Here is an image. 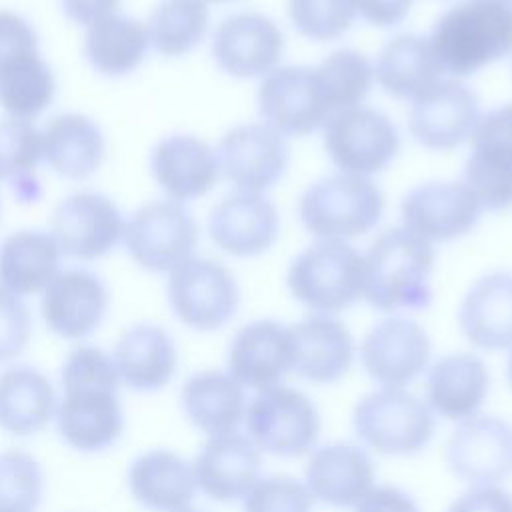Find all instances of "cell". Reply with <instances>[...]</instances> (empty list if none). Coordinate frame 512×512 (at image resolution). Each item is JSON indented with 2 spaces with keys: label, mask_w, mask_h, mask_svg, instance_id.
<instances>
[{
  "label": "cell",
  "mask_w": 512,
  "mask_h": 512,
  "mask_svg": "<svg viewBox=\"0 0 512 512\" xmlns=\"http://www.w3.org/2000/svg\"><path fill=\"white\" fill-rule=\"evenodd\" d=\"M60 384L62 398L54 414L60 438L86 454L112 448L124 430L112 356L96 346L74 348L62 364Z\"/></svg>",
  "instance_id": "1"
},
{
  "label": "cell",
  "mask_w": 512,
  "mask_h": 512,
  "mask_svg": "<svg viewBox=\"0 0 512 512\" xmlns=\"http://www.w3.org/2000/svg\"><path fill=\"white\" fill-rule=\"evenodd\" d=\"M434 258L432 244L408 228L384 230L362 256V298L384 312L426 308Z\"/></svg>",
  "instance_id": "2"
},
{
  "label": "cell",
  "mask_w": 512,
  "mask_h": 512,
  "mask_svg": "<svg viewBox=\"0 0 512 512\" xmlns=\"http://www.w3.org/2000/svg\"><path fill=\"white\" fill-rule=\"evenodd\" d=\"M442 72L468 76L512 52V6L468 0L444 12L428 38Z\"/></svg>",
  "instance_id": "3"
},
{
  "label": "cell",
  "mask_w": 512,
  "mask_h": 512,
  "mask_svg": "<svg viewBox=\"0 0 512 512\" xmlns=\"http://www.w3.org/2000/svg\"><path fill=\"white\" fill-rule=\"evenodd\" d=\"M300 220L320 240H348L370 232L384 212L382 190L364 176H326L302 194Z\"/></svg>",
  "instance_id": "4"
},
{
  "label": "cell",
  "mask_w": 512,
  "mask_h": 512,
  "mask_svg": "<svg viewBox=\"0 0 512 512\" xmlns=\"http://www.w3.org/2000/svg\"><path fill=\"white\" fill-rule=\"evenodd\" d=\"M288 288L304 306L334 314L362 296V256L338 240H320L300 252L288 268Z\"/></svg>",
  "instance_id": "5"
},
{
  "label": "cell",
  "mask_w": 512,
  "mask_h": 512,
  "mask_svg": "<svg viewBox=\"0 0 512 512\" xmlns=\"http://www.w3.org/2000/svg\"><path fill=\"white\" fill-rule=\"evenodd\" d=\"M352 424L364 444L388 456L424 450L436 428L430 406L402 388H382L360 398Z\"/></svg>",
  "instance_id": "6"
},
{
  "label": "cell",
  "mask_w": 512,
  "mask_h": 512,
  "mask_svg": "<svg viewBox=\"0 0 512 512\" xmlns=\"http://www.w3.org/2000/svg\"><path fill=\"white\" fill-rule=\"evenodd\" d=\"M248 438L258 450L294 458L306 454L318 440L320 414L300 390L276 384L260 390L248 404Z\"/></svg>",
  "instance_id": "7"
},
{
  "label": "cell",
  "mask_w": 512,
  "mask_h": 512,
  "mask_svg": "<svg viewBox=\"0 0 512 512\" xmlns=\"http://www.w3.org/2000/svg\"><path fill=\"white\" fill-rule=\"evenodd\" d=\"M130 258L150 272H172L192 258L198 224L176 200H152L132 212L124 228Z\"/></svg>",
  "instance_id": "8"
},
{
  "label": "cell",
  "mask_w": 512,
  "mask_h": 512,
  "mask_svg": "<svg viewBox=\"0 0 512 512\" xmlns=\"http://www.w3.org/2000/svg\"><path fill=\"white\" fill-rule=\"evenodd\" d=\"M324 148L344 174L368 178L394 160L400 148V134L384 112L352 106L326 120Z\"/></svg>",
  "instance_id": "9"
},
{
  "label": "cell",
  "mask_w": 512,
  "mask_h": 512,
  "mask_svg": "<svg viewBox=\"0 0 512 512\" xmlns=\"http://www.w3.org/2000/svg\"><path fill=\"white\" fill-rule=\"evenodd\" d=\"M166 294L174 316L200 332L222 328L240 304V290L232 272L208 258H190L172 270Z\"/></svg>",
  "instance_id": "10"
},
{
  "label": "cell",
  "mask_w": 512,
  "mask_h": 512,
  "mask_svg": "<svg viewBox=\"0 0 512 512\" xmlns=\"http://www.w3.org/2000/svg\"><path fill=\"white\" fill-rule=\"evenodd\" d=\"M126 220L112 198L82 190L58 202L52 214V236L68 258L90 262L106 256L124 238Z\"/></svg>",
  "instance_id": "11"
},
{
  "label": "cell",
  "mask_w": 512,
  "mask_h": 512,
  "mask_svg": "<svg viewBox=\"0 0 512 512\" xmlns=\"http://www.w3.org/2000/svg\"><path fill=\"white\" fill-rule=\"evenodd\" d=\"M216 156L222 176L238 192L260 194L282 178L290 148L282 132L266 122H252L228 130Z\"/></svg>",
  "instance_id": "12"
},
{
  "label": "cell",
  "mask_w": 512,
  "mask_h": 512,
  "mask_svg": "<svg viewBox=\"0 0 512 512\" xmlns=\"http://www.w3.org/2000/svg\"><path fill=\"white\" fill-rule=\"evenodd\" d=\"M472 150L464 166V184L482 208L512 206V104L480 116L472 132Z\"/></svg>",
  "instance_id": "13"
},
{
  "label": "cell",
  "mask_w": 512,
  "mask_h": 512,
  "mask_svg": "<svg viewBox=\"0 0 512 512\" xmlns=\"http://www.w3.org/2000/svg\"><path fill=\"white\" fill-rule=\"evenodd\" d=\"M480 120L476 94L458 80H438L412 100L408 128L430 150H454L468 140Z\"/></svg>",
  "instance_id": "14"
},
{
  "label": "cell",
  "mask_w": 512,
  "mask_h": 512,
  "mask_svg": "<svg viewBox=\"0 0 512 512\" xmlns=\"http://www.w3.org/2000/svg\"><path fill=\"white\" fill-rule=\"evenodd\" d=\"M450 472L472 486H494L512 474V424L496 416L464 420L446 444Z\"/></svg>",
  "instance_id": "15"
},
{
  "label": "cell",
  "mask_w": 512,
  "mask_h": 512,
  "mask_svg": "<svg viewBox=\"0 0 512 512\" xmlns=\"http://www.w3.org/2000/svg\"><path fill=\"white\" fill-rule=\"evenodd\" d=\"M366 374L384 388H402L416 380L430 360L426 330L402 316H392L368 330L360 344Z\"/></svg>",
  "instance_id": "16"
},
{
  "label": "cell",
  "mask_w": 512,
  "mask_h": 512,
  "mask_svg": "<svg viewBox=\"0 0 512 512\" xmlns=\"http://www.w3.org/2000/svg\"><path fill=\"white\" fill-rule=\"evenodd\" d=\"M108 302V288L98 274L86 268H68L42 290L40 314L56 336L82 340L100 328Z\"/></svg>",
  "instance_id": "17"
},
{
  "label": "cell",
  "mask_w": 512,
  "mask_h": 512,
  "mask_svg": "<svg viewBox=\"0 0 512 512\" xmlns=\"http://www.w3.org/2000/svg\"><path fill=\"white\" fill-rule=\"evenodd\" d=\"M482 210L480 200L464 182L416 186L400 204L404 228L428 242H448L468 234Z\"/></svg>",
  "instance_id": "18"
},
{
  "label": "cell",
  "mask_w": 512,
  "mask_h": 512,
  "mask_svg": "<svg viewBox=\"0 0 512 512\" xmlns=\"http://www.w3.org/2000/svg\"><path fill=\"white\" fill-rule=\"evenodd\" d=\"M258 110L266 124L292 136H306L330 118L314 68L308 66H282L268 72L258 88Z\"/></svg>",
  "instance_id": "19"
},
{
  "label": "cell",
  "mask_w": 512,
  "mask_h": 512,
  "mask_svg": "<svg viewBox=\"0 0 512 512\" xmlns=\"http://www.w3.org/2000/svg\"><path fill=\"white\" fill-rule=\"evenodd\" d=\"M284 54V36L276 22L258 12L224 18L212 36V56L220 70L236 78L272 72Z\"/></svg>",
  "instance_id": "20"
},
{
  "label": "cell",
  "mask_w": 512,
  "mask_h": 512,
  "mask_svg": "<svg viewBox=\"0 0 512 512\" xmlns=\"http://www.w3.org/2000/svg\"><path fill=\"white\" fill-rule=\"evenodd\" d=\"M208 234L226 254L238 258L258 256L274 246L280 234L276 206L250 192L222 198L208 216Z\"/></svg>",
  "instance_id": "21"
},
{
  "label": "cell",
  "mask_w": 512,
  "mask_h": 512,
  "mask_svg": "<svg viewBox=\"0 0 512 512\" xmlns=\"http://www.w3.org/2000/svg\"><path fill=\"white\" fill-rule=\"evenodd\" d=\"M196 488L218 502L244 498L258 482L260 450L240 432L210 436L192 462Z\"/></svg>",
  "instance_id": "22"
},
{
  "label": "cell",
  "mask_w": 512,
  "mask_h": 512,
  "mask_svg": "<svg viewBox=\"0 0 512 512\" xmlns=\"http://www.w3.org/2000/svg\"><path fill=\"white\" fill-rule=\"evenodd\" d=\"M288 350L292 372L316 384H330L348 372L354 342L340 320L312 314L288 326Z\"/></svg>",
  "instance_id": "23"
},
{
  "label": "cell",
  "mask_w": 512,
  "mask_h": 512,
  "mask_svg": "<svg viewBox=\"0 0 512 512\" xmlns=\"http://www.w3.org/2000/svg\"><path fill=\"white\" fill-rule=\"evenodd\" d=\"M150 172L170 200L188 202L214 188L220 164L208 142L192 134H170L152 148Z\"/></svg>",
  "instance_id": "24"
},
{
  "label": "cell",
  "mask_w": 512,
  "mask_h": 512,
  "mask_svg": "<svg viewBox=\"0 0 512 512\" xmlns=\"http://www.w3.org/2000/svg\"><path fill=\"white\" fill-rule=\"evenodd\" d=\"M290 370L288 328L276 320L242 326L228 348V374L244 388L266 390Z\"/></svg>",
  "instance_id": "25"
},
{
  "label": "cell",
  "mask_w": 512,
  "mask_h": 512,
  "mask_svg": "<svg viewBox=\"0 0 512 512\" xmlns=\"http://www.w3.org/2000/svg\"><path fill=\"white\" fill-rule=\"evenodd\" d=\"M374 464L370 456L356 444L332 442L312 452L306 466V488L312 498L346 508L372 488Z\"/></svg>",
  "instance_id": "26"
},
{
  "label": "cell",
  "mask_w": 512,
  "mask_h": 512,
  "mask_svg": "<svg viewBox=\"0 0 512 512\" xmlns=\"http://www.w3.org/2000/svg\"><path fill=\"white\" fill-rule=\"evenodd\" d=\"M112 360L122 384L136 392L164 388L178 364L172 336L158 324L140 322L118 338Z\"/></svg>",
  "instance_id": "27"
},
{
  "label": "cell",
  "mask_w": 512,
  "mask_h": 512,
  "mask_svg": "<svg viewBox=\"0 0 512 512\" xmlns=\"http://www.w3.org/2000/svg\"><path fill=\"white\" fill-rule=\"evenodd\" d=\"M132 498L150 512H182L196 492L192 466L172 450H148L128 468Z\"/></svg>",
  "instance_id": "28"
},
{
  "label": "cell",
  "mask_w": 512,
  "mask_h": 512,
  "mask_svg": "<svg viewBox=\"0 0 512 512\" xmlns=\"http://www.w3.org/2000/svg\"><path fill=\"white\" fill-rule=\"evenodd\" d=\"M458 322L462 334L482 350L512 348V274L478 278L460 304Z\"/></svg>",
  "instance_id": "29"
},
{
  "label": "cell",
  "mask_w": 512,
  "mask_h": 512,
  "mask_svg": "<svg viewBox=\"0 0 512 512\" xmlns=\"http://www.w3.org/2000/svg\"><path fill=\"white\" fill-rule=\"evenodd\" d=\"M490 376L476 354L442 356L428 372L426 400L432 412L446 420L464 422L480 410L488 394Z\"/></svg>",
  "instance_id": "30"
},
{
  "label": "cell",
  "mask_w": 512,
  "mask_h": 512,
  "mask_svg": "<svg viewBox=\"0 0 512 512\" xmlns=\"http://www.w3.org/2000/svg\"><path fill=\"white\" fill-rule=\"evenodd\" d=\"M104 134L80 112L56 114L42 130V156L66 180H86L104 162Z\"/></svg>",
  "instance_id": "31"
},
{
  "label": "cell",
  "mask_w": 512,
  "mask_h": 512,
  "mask_svg": "<svg viewBox=\"0 0 512 512\" xmlns=\"http://www.w3.org/2000/svg\"><path fill=\"white\" fill-rule=\"evenodd\" d=\"M60 258V246L50 232H12L0 244V286L20 298L42 292L60 272Z\"/></svg>",
  "instance_id": "32"
},
{
  "label": "cell",
  "mask_w": 512,
  "mask_h": 512,
  "mask_svg": "<svg viewBox=\"0 0 512 512\" xmlns=\"http://www.w3.org/2000/svg\"><path fill=\"white\" fill-rule=\"evenodd\" d=\"M180 400L186 418L210 436L234 432L246 414L244 386L222 370L192 374L182 386Z\"/></svg>",
  "instance_id": "33"
},
{
  "label": "cell",
  "mask_w": 512,
  "mask_h": 512,
  "mask_svg": "<svg viewBox=\"0 0 512 512\" xmlns=\"http://www.w3.org/2000/svg\"><path fill=\"white\" fill-rule=\"evenodd\" d=\"M52 382L32 366L0 372V428L12 436L40 432L56 414Z\"/></svg>",
  "instance_id": "34"
},
{
  "label": "cell",
  "mask_w": 512,
  "mask_h": 512,
  "mask_svg": "<svg viewBox=\"0 0 512 512\" xmlns=\"http://www.w3.org/2000/svg\"><path fill=\"white\" fill-rule=\"evenodd\" d=\"M150 48L148 28L134 16L114 12L88 26L84 54L90 66L108 78L134 72Z\"/></svg>",
  "instance_id": "35"
},
{
  "label": "cell",
  "mask_w": 512,
  "mask_h": 512,
  "mask_svg": "<svg viewBox=\"0 0 512 512\" xmlns=\"http://www.w3.org/2000/svg\"><path fill=\"white\" fill-rule=\"evenodd\" d=\"M442 68L426 38L400 34L380 50L374 76L378 84L394 98L414 100L440 80Z\"/></svg>",
  "instance_id": "36"
},
{
  "label": "cell",
  "mask_w": 512,
  "mask_h": 512,
  "mask_svg": "<svg viewBox=\"0 0 512 512\" xmlns=\"http://www.w3.org/2000/svg\"><path fill=\"white\" fill-rule=\"evenodd\" d=\"M56 96V78L40 50L14 54L0 62V108L10 118L32 120Z\"/></svg>",
  "instance_id": "37"
},
{
  "label": "cell",
  "mask_w": 512,
  "mask_h": 512,
  "mask_svg": "<svg viewBox=\"0 0 512 512\" xmlns=\"http://www.w3.org/2000/svg\"><path fill=\"white\" fill-rule=\"evenodd\" d=\"M150 46L162 56H184L208 30V8L202 0H160L148 20Z\"/></svg>",
  "instance_id": "38"
},
{
  "label": "cell",
  "mask_w": 512,
  "mask_h": 512,
  "mask_svg": "<svg viewBox=\"0 0 512 512\" xmlns=\"http://www.w3.org/2000/svg\"><path fill=\"white\" fill-rule=\"evenodd\" d=\"M314 76L322 100L332 116L340 110L360 106L372 88L374 68L364 54L342 48L326 56L314 68Z\"/></svg>",
  "instance_id": "39"
},
{
  "label": "cell",
  "mask_w": 512,
  "mask_h": 512,
  "mask_svg": "<svg viewBox=\"0 0 512 512\" xmlns=\"http://www.w3.org/2000/svg\"><path fill=\"white\" fill-rule=\"evenodd\" d=\"M44 160L42 132L32 120H0V182H10L12 190L38 184L34 172Z\"/></svg>",
  "instance_id": "40"
},
{
  "label": "cell",
  "mask_w": 512,
  "mask_h": 512,
  "mask_svg": "<svg viewBox=\"0 0 512 512\" xmlns=\"http://www.w3.org/2000/svg\"><path fill=\"white\" fill-rule=\"evenodd\" d=\"M44 494L38 460L22 450L0 452V512H36Z\"/></svg>",
  "instance_id": "41"
},
{
  "label": "cell",
  "mask_w": 512,
  "mask_h": 512,
  "mask_svg": "<svg viewBox=\"0 0 512 512\" xmlns=\"http://www.w3.org/2000/svg\"><path fill=\"white\" fill-rule=\"evenodd\" d=\"M292 26L310 40H336L356 16L354 0H288Z\"/></svg>",
  "instance_id": "42"
},
{
  "label": "cell",
  "mask_w": 512,
  "mask_h": 512,
  "mask_svg": "<svg viewBox=\"0 0 512 512\" xmlns=\"http://www.w3.org/2000/svg\"><path fill=\"white\" fill-rule=\"evenodd\" d=\"M244 512H312V494L292 476L258 478L242 498Z\"/></svg>",
  "instance_id": "43"
},
{
  "label": "cell",
  "mask_w": 512,
  "mask_h": 512,
  "mask_svg": "<svg viewBox=\"0 0 512 512\" xmlns=\"http://www.w3.org/2000/svg\"><path fill=\"white\" fill-rule=\"evenodd\" d=\"M32 334V318L20 296L0 286V362L24 352Z\"/></svg>",
  "instance_id": "44"
},
{
  "label": "cell",
  "mask_w": 512,
  "mask_h": 512,
  "mask_svg": "<svg viewBox=\"0 0 512 512\" xmlns=\"http://www.w3.org/2000/svg\"><path fill=\"white\" fill-rule=\"evenodd\" d=\"M28 50H38L34 26L12 10H0V62Z\"/></svg>",
  "instance_id": "45"
},
{
  "label": "cell",
  "mask_w": 512,
  "mask_h": 512,
  "mask_svg": "<svg viewBox=\"0 0 512 512\" xmlns=\"http://www.w3.org/2000/svg\"><path fill=\"white\" fill-rule=\"evenodd\" d=\"M448 512H512V494L496 486H476L456 498Z\"/></svg>",
  "instance_id": "46"
},
{
  "label": "cell",
  "mask_w": 512,
  "mask_h": 512,
  "mask_svg": "<svg viewBox=\"0 0 512 512\" xmlns=\"http://www.w3.org/2000/svg\"><path fill=\"white\" fill-rule=\"evenodd\" d=\"M354 512H420V506L396 486H376L356 502Z\"/></svg>",
  "instance_id": "47"
},
{
  "label": "cell",
  "mask_w": 512,
  "mask_h": 512,
  "mask_svg": "<svg viewBox=\"0 0 512 512\" xmlns=\"http://www.w3.org/2000/svg\"><path fill=\"white\" fill-rule=\"evenodd\" d=\"M414 0H354L356 12L370 24L374 26H396L400 24Z\"/></svg>",
  "instance_id": "48"
},
{
  "label": "cell",
  "mask_w": 512,
  "mask_h": 512,
  "mask_svg": "<svg viewBox=\"0 0 512 512\" xmlns=\"http://www.w3.org/2000/svg\"><path fill=\"white\" fill-rule=\"evenodd\" d=\"M120 6V0H60V8L68 20L74 24L90 26L110 14Z\"/></svg>",
  "instance_id": "49"
},
{
  "label": "cell",
  "mask_w": 512,
  "mask_h": 512,
  "mask_svg": "<svg viewBox=\"0 0 512 512\" xmlns=\"http://www.w3.org/2000/svg\"><path fill=\"white\" fill-rule=\"evenodd\" d=\"M202 2H216V4H224V2H234V0H202Z\"/></svg>",
  "instance_id": "50"
},
{
  "label": "cell",
  "mask_w": 512,
  "mask_h": 512,
  "mask_svg": "<svg viewBox=\"0 0 512 512\" xmlns=\"http://www.w3.org/2000/svg\"><path fill=\"white\" fill-rule=\"evenodd\" d=\"M508 368H510V382H512V354H510V364H508Z\"/></svg>",
  "instance_id": "51"
},
{
  "label": "cell",
  "mask_w": 512,
  "mask_h": 512,
  "mask_svg": "<svg viewBox=\"0 0 512 512\" xmlns=\"http://www.w3.org/2000/svg\"><path fill=\"white\" fill-rule=\"evenodd\" d=\"M182 512H198V510H190V508H186V510H182Z\"/></svg>",
  "instance_id": "52"
},
{
  "label": "cell",
  "mask_w": 512,
  "mask_h": 512,
  "mask_svg": "<svg viewBox=\"0 0 512 512\" xmlns=\"http://www.w3.org/2000/svg\"><path fill=\"white\" fill-rule=\"evenodd\" d=\"M498 2H508V0H498Z\"/></svg>",
  "instance_id": "53"
}]
</instances>
